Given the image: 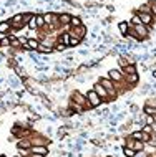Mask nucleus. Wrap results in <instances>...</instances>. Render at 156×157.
I'll list each match as a JSON object with an SVG mask.
<instances>
[{"label":"nucleus","mask_w":156,"mask_h":157,"mask_svg":"<svg viewBox=\"0 0 156 157\" xmlns=\"http://www.w3.org/2000/svg\"><path fill=\"white\" fill-rule=\"evenodd\" d=\"M98 83H100L101 86H103L106 91H108V94H110V99L116 96V91H115V83L111 81L110 78H103V79H100Z\"/></svg>","instance_id":"obj_1"},{"label":"nucleus","mask_w":156,"mask_h":157,"mask_svg":"<svg viewBox=\"0 0 156 157\" xmlns=\"http://www.w3.org/2000/svg\"><path fill=\"white\" fill-rule=\"evenodd\" d=\"M86 101H88V106H91V107H97L101 104V98L93 89H90L88 93H86Z\"/></svg>","instance_id":"obj_2"},{"label":"nucleus","mask_w":156,"mask_h":157,"mask_svg":"<svg viewBox=\"0 0 156 157\" xmlns=\"http://www.w3.org/2000/svg\"><path fill=\"white\" fill-rule=\"evenodd\" d=\"M149 28H151V27H146V25H136V27H133V30H135V33L136 35H138L139 38H141V40H143V38H146L148 35H149Z\"/></svg>","instance_id":"obj_3"},{"label":"nucleus","mask_w":156,"mask_h":157,"mask_svg":"<svg viewBox=\"0 0 156 157\" xmlns=\"http://www.w3.org/2000/svg\"><path fill=\"white\" fill-rule=\"evenodd\" d=\"M108 78L113 83H121L125 79V74H123L121 70H110L108 71Z\"/></svg>","instance_id":"obj_4"},{"label":"nucleus","mask_w":156,"mask_h":157,"mask_svg":"<svg viewBox=\"0 0 156 157\" xmlns=\"http://www.w3.org/2000/svg\"><path fill=\"white\" fill-rule=\"evenodd\" d=\"M138 15H139V18H141V23L146 25V27H151L153 22H155V17L149 12H138Z\"/></svg>","instance_id":"obj_5"},{"label":"nucleus","mask_w":156,"mask_h":157,"mask_svg":"<svg viewBox=\"0 0 156 157\" xmlns=\"http://www.w3.org/2000/svg\"><path fill=\"white\" fill-rule=\"evenodd\" d=\"M93 91H95V93H97V94L101 98V101H103V99H110V94H108V91H106L105 88L101 86L100 83H97V84L93 86Z\"/></svg>","instance_id":"obj_6"},{"label":"nucleus","mask_w":156,"mask_h":157,"mask_svg":"<svg viewBox=\"0 0 156 157\" xmlns=\"http://www.w3.org/2000/svg\"><path fill=\"white\" fill-rule=\"evenodd\" d=\"M73 103L78 104V106H88V101H86V96L80 94V93H73Z\"/></svg>","instance_id":"obj_7"},{"label":"nucleus","mask_w":156,"mask_h":157,"mask_svg":"<svg viewBox=\"0 0 156 157\" xmlns=\"http://www.w3.org/2000/svg\"><path fill=\"white\" fill-rule=\"evenodd\" d=\"M30 154H40V156H46L48 154V149L45 145H38V144H33L30 147Z\"/></svg>","instance_id":"obj_8"},{"label":"nucleus","mask_w":156,"mask_h":157,"mask_svg":"<svg viewBox=\"0 0 156 157\" xmlns=\"http://www.w3.org/2000/svg\"><path fill=\"white\" fill-rule=\"evenodd\" d=\"M85 35H86V28H85V25H80V27H73V33H72V37L83 38Z\"/></svg>","instance_id":"obj_9"},{"label":"nucleus","mask_w":156,"mask_h":157,"mask_svg":"<svg viewBox=\"0 0 156 157\" xmlns=\"http://www.w3.org/2000/svg\"><path fill=\"white\" fill-rule=\"evenodd\" d=\"M10 23H12L13 28H20L22 25H23V15H22V13H17V15L10 20Z\"/></svg>","instance_id":"obj_10"},{"label":"nucleus","mask_w":156,"mask_h":157,"mask_svg":"<svg viewBox=\"0 0 156 157\" xmlns=\"http://www.w3.org/2000/svg\"><path fill=\"white\" fill-rule=\"evenodd\" d=\"M130 22H120L118 23V30H120V33H121L123 37H128V32H130Z\"/></svg>","instance_id":"obj_11"},{"label":"nucleus","mask_w":156,"mask_h":157,"mask_svg":"<svg viewBox=\"0 0 156 157\" xmlns=\"http://www.w3.org/2000/svg\"><path fill=\"white\" fill-rule=\"evenodd\" d=\"M38 46H40V41L37 38H28L27 40V50H38Z\"/></svg>","instance_id":"obj_12"},{"label":"nucleus","mask_w":156,"mask_h":157,"mask_svg":"<svg viewBox=\"0 0 156 157\" xmlns=\"http://www.w3.org/2000/svg\"><path fill=\"white\" fill-rule=\"evenodd\" d=\"M123 74L126 76V74H136V66L131 63V65H126V66H123Z\"/></svg>","instance_id":"obj_13"},{"label":"nucleus","mask_w":156,"mask_h":157,"mask_svg":"<svg viewBox=\"0 0 156 157\" xmlns=\"http://www.w3.org/2000/svg\"><path fill=\"white\" fill-rule=\"evenodd\" d=\"M70 40H72V35L70 33H62L60 35V43L65 46H70Z\"/></svg>","instance_id":"obj_14"},{"label":"nucleus","mask_w":156,"mask_h":157,"mask_svg":"<svg viewBox=\"0 0 156 157\" xmlns=\"http://www.w3.org/2000/svg\"><path fill=\"white\" fill-rule=\"evenodd\" d=\"M10 28H12L10 22H0V33H9Z\"/></svg>","instance_id":"obj_15"},{"label":"nucleus","mask_w":156,"mask_h":157,"mask_svg":"<svg viewBox=\"0 0 156 157\" xmlns=\"http://www.w3.org/2000/svg\"><path fill=\"white\" fill-rule=\"evenodd\" d=\"M70 20H72V17L68 15V13H60L58 15V23H68L70 25Z\"/></svg>","instance_id":"obj_16"},{"label":"nucleus","mask_w":156,"mask_h":157,"mask_svg":"<svg viewBox=\"0 0 156 157\" xmlns=\"http://www.w3.org/2000/svg\"><path fill=\"white\" fill-rule=\"evenodd\" d=\"M125 79H126L128 84H136V83H138V73L136 74H126Z\"/></svg>","instance_id":"obj_17"},{"label":"nucleus","mask_w":156,"mask_h":157,"mask_svg":"<svg viewBox=\"0 0 156 157\" xmlns=\"http://www.w3.org/2000/svg\"><path fill=\"white\" fill-rule=\"evenodd\" d=\"M136 25H141V18H139L138 13H135V15L131 17V20H130V27H131V28L136 27Z\"/></svg>","instance_id":"obj_18"},{"label":"nucleus","mask_w":156,"mask_h":157,"mask_svg":"<svg viewBox=\"0 0 156 157\" xmlns=\"http://www.w3.org/2000/svg\"><path fill=\"white\" fill-rule=\"evenodd\" d=\"M131 139H133V140H141V142H143V131L138 129V131L131 132Z\"/></svg>","instance_id":"obj_19"},{"label":"nucleus","mask_w":156,"mask_h":157,"mask_svg":"<svg viewBox=\"0 0 156 157\" xmlns=\"http://www.w3.org/2000/svg\"><path fill=\"white\" fill-rule=\"evenodd\" d=\"M144 114L146 116H156V107L155 106H148V104H144Z\"/></svg>","instance_id":"obj_20"},{"label":"nucleus","mask_w":156,"mask_h":157,"mask_svg":"<svg viewBox=\"0 0 156 157\" xmlns=\"http://www.w3.org/2000/svg\"><path fill=\"white\" fill-rule=\"evenodd\" d=\"M133 151H136V152L144 151V142H141V140H135V144H133Z\"/></svg>","instance_id":"obj_21"},{"label":"nucleus","mask_w":156,"mask_h":157,"mask_svg":"<svg viewBox=\"0 0 156 157\" xmlns=\"http://www.w3.org/2000/svg\"><path fill=\"white\" fill-rule=\"evenodd\" d=\"M35 23H37V28H40V27H45L43 15H35Z\"/></svg>","instance_id":"obj_22"},{"label":"nucleus","mask_w":156,"mask_h":157,"mask_svg":"<svg viewBox=\"0 0 156 157\" xmlns=\"http://www.w3.org/2000/svg\"><path fill=\"white\" fill-rule=\"evenodd\" d=\"M70 25H72V27H80V25H83V23H81V18H80V17H72Z\"/></svg>","instance_id":"obj_23"},{"label":"nucleus","mask_w":156,"mask_h":157,"mask_svg":"<svg viewBox=\"0 0 156 157\" xmlns=\"http://www.w3.org/2000/svg\"><path fill=\"white\" fill-rule=\"evenodd\" d=\"M123 154H125V157H135L136 151H133L130 147H123Z\"/></svg>","instance_id":"obj_24"},{"label":"nucleus","mask_w":156,"mask_h":157,"mask_svg":"<svg viewBox=\"0 0 156 157\" xmlns=\"http://www.w3.org/2000/svg\"><path fill=\"white\" fill-rule=\"evenodd\" d=\"M149 12H151V15L156 18V0H151V2H149Z\"/></svg>","instance_id":"obj_25"},{"label":"nucleus","mask_w":156,"mask_h":157,"mask_svg":"<svg viewBox=\"0 0 156 157\" xmlns=\"http://www.w3.org/2000/svg\"><path fill=\"white\" fill-rule=\"evenodd\" d=\"M23 147L30 149V147H32V144H30L28 140H20V142H18V149H23Z\"/></svg>","instance_id":"obj_26"},{"label":"nucleus","mask_w":156,"mask_h":157,"mask_svg":"<svg viewBox=\"0 0 156 157\" xmlns=\"http://www.w3.org/2000/svg\"><path fill=\"white\" fill-rule=\"evenodd\" d=\"M81 41V38H76V37H72V40H70V46H75V45H78Z\"/></svg>","instance_id":"obj_27"},{"label":"nucleus","mask_w":156,"mask_h":157,"mask_svg":"<svg viewBox=\"0 0 156 157\" xmlns=\"http://www.w3.org/2000/svg\"><path fill=\"white\" fill-rule=\"evenodd\" d=\"M10 43H12V40H10V38H2V40H0V45H4V46L10 45Z\"/></svg>","instance_id":"obj_28"},{"label":"nucleus","mask_w":156,"mask_h":157,"mask_svg":"<svg viewBox=\"0 0 156 157\" xmlns=\"http://www.w3.org/2000/svg\"><path fill=\"white\" fill-rule=\"evenodd\" d=\"M135 157H149V156H148V154L144 152V151H139V152H136V154H135Z\"/></svg>","instance_id":"obj_29"},{"label":"nucleus","mask_w":156,"mask_h":157,"mask_svg":"<svg viewBox=\"0 0 156 157\" xmlns=\"http://www.w3.org/2000/svg\"><path fill=\"white\" fill-rule=\"evenodd\" d=\"M65 48H67V46H65V45H62V43H58V45L55 46V50H57V51H65Z\"/></svg>","instance_id":"obj_30"},{"label":"nucleus","mask_w":156,"mask_h":157,"mask_svg":"<svg viewBox=\"0 0 156 157\" xmlns=\"http://www.w3.org/2000/svg\"><path fill=\"white\" fill-rule=\"evenodd\" d=\"M151 142H153V144H156V134H151Z\"/></svg>","instance_id":"obj_31"},{"label":"nucleus","mask_w":156,"mask_h":157,"mask_svg":"<svg viewBox=\"0 0 156 157\" xmlns=\"http://www.w3.org/2000/svg\"><path fill=\"white\" fill-rule=\"evenodd\" d=\"M28 157H45V156H40V154H30Z\"/></svg>","instance_id":"obj_32"}]
</instances>
